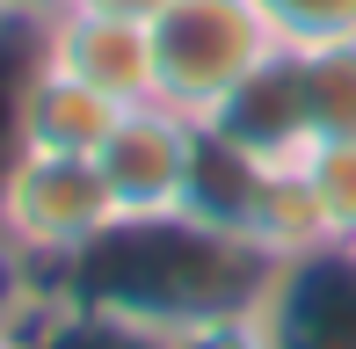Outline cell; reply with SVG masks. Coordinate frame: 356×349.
I'll return each mask as SVG.
<instances>
[{
  "label": "cell",
  "mask_w": 356,
  "mask_h": 349,
  "mask_svg": "<svg viewBox=\"0 0 356 349\" xmlns=\"http://www.w3.org/2000/svg\"><path fill=\"white\" fill-rule=\"evenodd\" d=\"M44 51H51L58 73L88 81L95 95L138 109L153 102V29L145 22H117V15H88V8H58L44 22Z\"/></svg>",
  "instance_id": "obj_6"
},
{
  "label": "cell",
  "mask_w": 356,
  "mask_h": 349,
  "mask_svg": "<svg viewBox=\"0 0 356 349\" xmlns=\"http://www.w3.org/2000/svg\"><path fill=\"white\" fill-rule=\"evenodd\" d=\"M22 349H160L153 327H131L102 306H80V298H44V313L22 327Z\"/></svg>",
  "instance_id": "obj_10"
},
{
  "label": "cell",
  "mask_w": 356,
  "mask_h": 349,
  "mask_svg": "<svg viewBox=\"0 0 356 349\" xmlns=\"http://www.w3.org/2000/svg\"><path fill=\"white\" fill-rule=\"evenodd\" d=\"M284 51H320V44H356V0H262Z\"/></svg>",
  "instance_id": "obj_13"
},
{
  "label": "cell",
  "mask_w": 356,
  "mask_h": 349,
  "mask_svg": "<svg viewBox=\"0 0 356 349\" xmlns=\"http://www.w3.org/2000/svg\"><path fill=\"white\" fill-rule=\"evenodd\" d=\"M269 349H356V241H313L262 291Z\"/></svg>",
  "instance_id": "obj_5"
},
{
  "label": "cell",
  "mask_w": 356,
  "mask_h": 349,
  "mask_svg": "<svg viewBox=\"0 0 356 349\" xmlns=\"http://www.w3.org/2000/svg\"><path fill=\"white\" fill-rule=\"evenodd\" d=\"M197 161H204V124L182 117L168 102H138L117 117L109 146L95 153L117 218H160V211H189L197 197Z\"/></svg>",
  "instance_id": "obj_4"
},
{
  "label": "cell",
  "mask_w": 356,
  "mask_h": 349,
  "mask_svg": "<svg viewBox=\"0 0 356 349\" xmlns=\"http://www.w3.org/2000/svg\"><path fill=\"white\" fill-rule=\"evenodd\" d=\"M44 22L51 15H22V8H0V189L15 182V168L29 161V102H37V81L51 66L44 51Z\"/></svg>",
  "instance_id": "obj_8"
},
{
  "label": "cell",
  "mask_w": 356,
  "mask_h": 349,
  "mask_svg": "<svg viewBox=\"0 0 356 349\" xmlns=\"http://www.w3.org/2000/svg\"><path fill=\"white\" fill-rule=\"evenodd\" d=\"M0 349H22V327H0Z\"/></svg>",
  "instance_id": "obj_18"
},
{
  "label": "cell",
  "mask_w": 356,
  "mask_h": 349,
  "mask_svg": "<svg viewBox=\"0 0 356 349\" xmlns=\"http://www.w3.org/2000/svg\"><path fill=\"white\" fill-rule=\"evenodd\" d=\"M109 226H117V197H109L102 168L73 161V153H29L15 168V182L0 189V233L15 247H29L44 269L73 262Z\"/></svg>",
  "instance_id": "obj_3"
},
{
  "label": "cell",
  "mask_w": 356,
  "mask_h": 349,
  "mask_svg": "<svg viewBox=\"0 0 356 349\" xmlns=\"http://www.w3.org/2000/svg\"><path fill=\"white\" fill-rule=\"evenodd\" d=\"M269 277H277V255L254 233L197 211H160V218H117L102 241H88L73 262L51 269V291L102 306L131 327L175 335L197 320L254 313Z\"/></svg>",
  "instance_id": "obj_1"
},
{
  "label": "cell",
  "mask_w": 356,
  "mask_h": 349,
  "mask_svg": "<svg viewBox=\"0 0 356 349\" xmlns=\"http://www.w3.org/2000/svg\"><path fill=\"white\" fill-rule=\"evenodd\" d=\"M160 349H269V327H262V313H225V320H197V327L160 335Z\"/></svg>",
  "instance_id": "obj_15"
},
{
  "label": "cell",
  "mask_w": 356,
  "mask_h": 349,
  "mask_svg": "<svg viewBox=\"0 0 356 349\" xmlns=\"http://www.w3.org/2000/svg\"><path fill=\"white\" fill-rule=\"evenodd\" d=\"M291 168H298L327 241H356V131L349 138H313Z\"/></svg>",
  "instance_id": "obj_11"
},
{
  "label": "cell",
  "mask_w": 356,
  "mask_h": 349,
  "mask_svg": "<svg viewBox=\"0 0 356 349\" xmlns=\"http://www.w3.org/2000/svg\"><path fill=\"white\" fill-rule=\"evenodd\" d=\"M0 8H22V15H58L66 0H0Z\"/></svg>",
  "instance_id": "obj_17"
},
{
  "label": "cell",
  "mask_w": 356,
  "mask_h": 349,
  "mask_svg": "<svg viewBox=\"0 0 356 349\" xmlns=\"http://www.w3.org/2000/svg\"><path fill=\"white\" fill-rule=\"evenodd\" d=\"M66 8H88V15H117V22H145L153 29L175 0H66Z\"/></svg>",
  "instance_id": "obj_16"
},
{
  "label": "cell",
  "mask_w": 356,
  "mask_h": 349,
  "mask_svg": "<svg viewBox=\"0 0 356 349\" xmlns=\"http://www.w3.org/2000/svg\"><path fill=\"white\" fill-rule=\"evenodd\" d=\"M204 131H218L233 153H248V161H262V168H291L305 146H313V109H305L298 51H277Z\"/></svg>",
  "instance_id": "obj_7"
},
{
  "label": "cell",
  "mask_w": 356,
  "mask_h": 349,
  "mask_svg": "<svg viewBox=\"0 0 356 349\" xmlns=\"http://www.w3.org/2000/svg\"><path fill=\"white\" fill-rule=\"evenodd\" d=\"M298 73H305L313 138H349V131H356V44H320V51H298Z\"/></svg>",
  "instance_id": "obj_12"
},
{
  "label": "cell",
  "mask_w": 356,
  "mask_h": 349,
  "mask_svg": "<svg viewBox=\"0 0 356 349\" xmlns=\"http://www.w3.org/2000/svg\"><path fill=\"white\" fill-rule=\"evenodd\" d=\"M44 298H51V269L0 233V327H29L44 313Z\"/></svg>",
  "instance_id": "obj_14"
},
{
  "label": "cell",
  "mask_w": 356,
  "mask_h": 349,
  "mask_svg": "<svg viewBox=\"0 0 356 349\" xmlns=\"http://www.w3.org/2000/svg\"><path fill=\"white\" fill-rule=\"evenodd\" d=\"M277 51L284 37L269 29L262 0H175L153 22V102L211 124Z\"/></svg>",
  "instance_id": "obj_2"
},
{
  "label": "cell",
  "mask_w": 356,
  "mask_h": 349,
  "mask_svg": "<svg viewBox=\"0 0 356 349\" xmlns=\"http://www.w3.org/2000/svg\"><path fill=\"white\" fill-rule=\"evenodd\" d=\"M117 117H124V102H109V95H95L88 81L44 66L37 102H29V146H37V153H73V161H95V153L109 146V131H117Z\"/></svg>",
  "instance_id": "obj_9"
}]
</instances>
